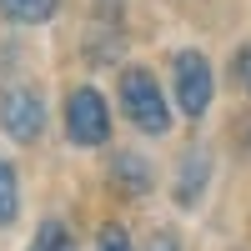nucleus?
Masks as SVG:
<instances>
[{"label": "nucleus", "instance_id": "8", "mask_svg": "<svg viewBox=\"0 0 251 251\" xmlns=\"http://www.w3.org/2000/svg\"><path fill=\"white\" fill-rule=\"evenodd\" d=\"M20 216V181H15V166L0 161V226H10Z\"/></svg>", "mask_w": 251, "mask_h": 251}, {"label": "nucleus", "instance_id": "4", "mask_svg": "<svg viewBox=\"0 0 251 251\" xmlns=\"http://www.w3.org/2000/svg\"><path fill=\"white\" fill-rule=\"evenodd\" d=\"M40 126H46V100H40L30 86H10L5 96H0V131H5L10 141L30 146L40 136Z\"/></svg>", "mask_w": 251, "mask_h": 251}, {"label": "nucleus", "instance_id": "2", "mask_svg": "<svg viewBox=\"0 0 251 251\" xmlns=\"http://www.w3.org/2000/svg\"><path fill=\"white\" fill-rule=\"evenodd\" d=\"M66 136L75 146H106L111 111H106V100H100V91H91V86L71 91V100H66Z\"/></svg>", "mask_w": 251, "mask_h": 251}, {"label": "nucleus", "instance_id": "1", "mask_svg": "<svg viewBox=\"0 0 251 251\" xmlns=\"http://www.w3.org/2000/svg\"><path fill=\"white\" fill-rule=\"evenodd\" d=\"M121 111L126 121L146 136H166L171 131V111H166V96L156 86V75L146 66H126L121 71Z\"/></svg>", "mask_w": 251, "mask_h": 251}, {"label": "nucleus", "instance_id": "9", "mask_svg": "<svg viewBox=\"0 0 251 251\" xmlns=\"http://www.w3.org/2000/svg\"><path fill=\"white\" fill-rule=\"evenodd\" d=\"M30 251H75V241H71V231H66L60 221H46V226L35 231Z\"/></svg>", "mask_w": 251, "mask_h": 251}, {"label": "nucleus", "instance_id": "5", "mask_svg": "<svg viewBox=\"0 0 251 251\" xmlns=\"http://www.w3.org/2000/svg\"><path fill=\"white\" fill-rule=\"evenodd\" d=\"M206 181H211V156L191 146V151L181 156V176H176V201L181 206H196V196L206 191Z\"/></svg>", "mask_w": 251, "mask_h": 251}, {"label": "nucleus", "instance_id": "10", "mask_svg": "<svg viewBox=\"0 0 251 251\" xmlns=\"http://www.w3.org/2000/svg\"><path fill=\"white\" fill-rule=\"evenodd\" d=\"M231 71H236V80H241V86L251 91V40H246V46L236 50V60H231Z\"/></svg>", "mask_w": 251, "mask_h": 251}, {"label": "nucleus", "instance_id": "7", "mask_svg": "<svg viewBox=\"0 0 251 251\" xmlns=\"http://www.w3.org/2000/svg\"><path fill=\"white\" fill-rule=\"evenodd\" d=\"M60 0H0V15L15 20V25H46V20L55 15Z\"/></svg>", "mask_w": 251, "mask_h": 251}, {"label": "nucleus", "instance_id": "12", "mask_svg": "<svg viewBox=\"0 0 251 251\" xmlns=\"http://www.w3.org/2000/svg\"><path fill=\"white\" fill-rule=\"evenodd\" d=\"M146 251H176V236L161 231V236H151V246H146Z\"/></svg>", "mask_w": 251, "mask_h": 251}, {"label": "nucleus", "instance_id": "11", "mask_svg": "<svg viewBox=\"0 0 251 251\" xmlns=\"http://www.w3.org/2000/svg\"><path fill=\"white\" fill-rule=\"evenodd\" d=\"M100 251H131V246H126V231H121V226H106V231H100Z\"/></svg>", "mask_w": 251, "mask_h": 251}, {"label": "nucleus", "instance_id": "6", "mask_svg": "<svg viewBox=\"0 0 251 251\" xmlns=\"http://www.w3.org/2000/svg\"><path fill=\"white\" fill-rule=\"evenodd\" d=\"M111 186L126 191V196H141L146 186H151V166H146L141 156H131V151H121V156L111 161Z\"/></svg>", "mask_w": 251, "mask_h": 251}, {"label": "nucleus", "instance_id": "3", "mask_svg": "<svg viewBox=\"0 0 251 251\" xmlns=\"http://www.w3.org/2000/svg\"><path fill=\"white\" fill-rule=\"evenodd\" d=\"M176 106L191 116V121H201L206 116V106H211V60H206L201 50H181L176 55Z\"/></svg>", "mask_w": 251, "mask_h": 251}]
</instances>
